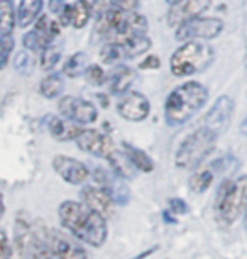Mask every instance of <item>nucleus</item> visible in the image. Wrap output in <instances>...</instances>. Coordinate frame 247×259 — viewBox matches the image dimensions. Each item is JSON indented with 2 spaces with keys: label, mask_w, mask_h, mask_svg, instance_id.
<instances>
[{
  "label": "nucleus",
  "mask_w": 247,
  "mask_h": 259,
  "mask_svg": "<svg viewBox=\"0 0 247 259\" xmlns=\"http://www.w3.org/2000/svg\"><path fill=\"white\" fill-rule=\"evenodd\" d=\"M58 110L63 117L76 122V124H93L98 119V110L91 102H86L83 99L76 97H63L58 104Z\"/></svg>",
  "instance_id": "1a4fd4ad"
},
{
  "label": "nucleus",
  "mask_w": 247,
  "mask_h": 259,
  "mask_svg": "<svg viewBox=\"0 0 247 259\" xmlns=\"http://www.w3.org/2000/svg\"><path fill=\"white\" fill-rule=\"evenodd\" d=\"M166 2L169 4V6H173V4H176V2H180V0H166Z\"/></svg>",
  "instance_id": "79ce46f5"
},
{
  "label": "nucleus",
  "mask_w": 247,
  "mask_h": 259,
  "mask_svg": "<svg viewBox=\"0 0 247 259\" xmlns=\"http://www.w3.org/2000/svg\"><path fill=\"white\" fill-rule=\"evenodd\" d=\"M86 66H88V56L85 53H75L73 56H70L63 65V75L76 78L80 75H83Z\"/></svg>",
  "instance_id": "a878e982"
},
{
  "label": "nucleus",
  "mask_w": 247,
  "mask_h": 259,
  "mask_svg": "<svg viewBox=\"0 0 247 259\" xmlns=\"http://www.w3.org/2000/svg\"><path fill=\"white\" fill-rule=\"evenodd\" d=\"M63 87H65L63 76L60 73H51L46 78H42V81L39 83V94L44 99H56L63 92Z\"/></svg>",
  "instance_id": "393cba45"
},
{
  "label": "nucleus",
  "mask_w": 247,
  "mask_h": 259,
  "mask_svg": "<svg viewBox=\"0 0 247 259\" xmlns=\"http://www.w3.org/2000/svg\"><path fill=\"white\" fill-rule=\"evenodd\" d=\"M122 151L129 156V159L132 161V164H134V168H135V169L144 171V173H151V171L154 169L153 159L149 158V156H147L146 153H144L142 149L135 148V146H132V144L124 143V144H122Z\"/></svg>",
  "instance_id": "5701e85b"
},
{
  "label": "nucleus",
  "mask_w": 247,
  "mask_h": 259,
  "mask_svg": "<svg viewBox=\"0 0 247 259\" xmlns=\"http://www.w3.org/2000/svg\"><path fill=\"white\" fill-rule=\"evenodd\" d=\"M27 259H53L50 234L46 231L32 232L31 242H29L27 247Z\"/></svg>",
  "instance_id": "6ab92c4d"
},
{
  "label": "nucleus",
  "mask_w": 247,
  "mask_h": 259,
  "mask_svg": "<svg viewBox=\"0 0 247 259\" xmlns=\"http://www.w3.org/2000/svg\"><path fill=\"white\" fill-rule=\"evenodd\" d=\"M107 161L110 163V166H112L114 173L117 175V177L124 178V180H130L134 178L135 175V168L132 164V161L129 159V156L124 153V151H117L114 149L112 153L109 154Z\"/></svg>",
  "instance_id": "4be33fe9"
},
{
  "label": "nucleus",
  "mask_w": 247,
  "mask_h": 259,
  "mask_svg": "<svg viewBox=\"0 0 247 259\" xmlns=\"http://www.w3.org/2000/svg\"><path fill=\"white\" fill-rule=\"evenodd\" d=\"M14 66H16V70H17L19 73H22V75H27V73L32 70L34 61H32V58H31V55H29L27 51H21V53H19V55L16 56Z\"/></svg>",
  "instance_id": "473e14b6"
},
{
  "label": "nucleus",
  "mask_w": 247,
  "mask_h": 259,
  "mask_svg": "<svg viewBox=\"0 0 247 259\" xmlns=\"http://www.w3.org/2000/svg\"><path fill=\"white\" fill-rule=\"evenodd\" d=\"M219 134L210 127H200L180 144L174 156V164L180 169H196L214 151Z\"/></svg>",
  "instance_id": "7ed1b4c3"
},
{
  "label": "nucleus",
  "mask_w": 247,
  "mask_h": 259,
  "mask_svg": "<svg viewBox=\"0 0 247 259\" xmlns=\"http://www.w3.org/2000/svg\"><path fill=\"white\" fill-rule=\"evenodd\" d=\"M32 231L27 222L17 219L16 227H14V242L12 246L7 249L6 259H27V247L31 242Z\"/></svg>",
  "instance_id": "dca6fc26"
},
{
  "label": "nucleus",
  "mask_w": 247,
  "mask_h": 259,
  "mask_svg": "<svg viewBox=\"0 0 247 259\" xmlns=\"http://www.w3.org/2000/svg\"><path fill=\"white\" fill-rule=\"evenodd\" d=\"M117 112L125 120L140 122V120L147 119L149 112H151V104H149L146 95L129 89V90H125L124 94L119 95Z\"/></svg>",
  "instance_id": "0eeeda50"
},
{
  "label": "nucleus",
  "mask_w": 247,
  "mask_h": 259,
  "mask_svg": "<svg viewBox=\"0 0 247 259\" xmlns=\"http://www.w3.org/2000/svg\"><path fill=\"white\" fill-rule=\"evenodd\" d=\"M247 208V175L225 180L217 193V213L227 226L234 224Z\"/></svg>",
  "instance_id": "39448f33"
},
{
  "label": "nucleus",
  "mask_w": 247,
  "mask_h": 259,
  "mask_svg": "<svg viewBox=\"0 0 247 259\" xmlns=\"http://www.w3.org/2000/svg\"><path fill=\"white\" fill-rule=\"evenodd\" d=\"M139 7V0H112L110 2V9L122 12H135V9Z\"/></svg>",
  "instance_id": "72a5a7b5"
},
{
  "label": "nucleus",
  "mask_w": 247,
  "mask_h": 259,
  "mask_svg": "<svg viewBox=\"0 0 247 259\" xmlns=\"http://www.w3.org/2000/svg\"><path fill=\"white\" fill-rule=\"evenodd\" d=\"M42 6L44 2L42 0H21L17 11V24L21 27H27L37 21V17L41 16Z\"/></svg>",
  "instance_id": "412c9836"
},
{
  "label": "nucleus",
  "mask_w": 247,
  "mask_h": 259,
  "mask_svg": "<svg viewBox=\"0 0 247 259\" xmlns=\"http://www.w3.org/2000/svg\"><path fill=\"white\" fill-rule=\"evenodd\" d=\"M4 213H6V203H4V197H2V193H0V221H2Z\"/></svg>",
  "instance_id": "a19ab883"
},
{
  "label": "nucleus",
  "mask_w": 247,
  "mask_h": 259,
  "mask_svg": "<svg viewBox=\"0 0 247 259\" xmlns=\"http://www.w3.org/2000/svg\"><path fill=\"white\" fill-rule=\"evenodd\" d=\"M16 9H14L12 0H0V36L12 34L16 27Z\"/></svg>",
  "instance_id": "b1692460"
},
{
  "label": "nucleus",
  "mask_w": 247,
  "mask_h": 259,
  "mask_svg": "<svg viewBox=\"0 0 247 259\" xmlns=\"http://www.w3.org/2000/svg\"><path fill=\"white\" fill-rule=\"evenodd\" d=\"M119 45L122 48L124 58H137L151 48V39L146 34H132V36L125 37L124 41H120Z\"/></svg>",
  "instance_id": "aec40b11"
},
{
  "label": "nucleus",
  "mask_w": 247,
  "mask_h": 259,
  "mask_svg": "<svg viewBox=\"0 0 247 259\" xmlns=\"http://www.w3.org/2000/svg\"><path fill=\"white\" fill-rule=\"evenodd\" d=\"M224 31V22L217 17H193L181 22L176 27L178 41H198V39H214Z\"/></svg>",
  "instance_id": "423d86ee"
},
{
  "label": "nucleus",
  "mask_w": 247,
  "mask_h": 259,
  "mask_svg": "<svg viewBox=\"0 0 247 259\" xmlns=\"http://www.w3.org/2000/svg\"><path fill=\"white\" fill-rule=\"evenodd\" d=\"M60 221L63 227L68 229L76 239L86 242L88 246L100 247L107 241V219L93 212L85 203L66 200L60 205Z\"/></svg>",
  "instance_id": "f257e3e1"
},
{
  "label": "nucleus",
  "mask_w": 247,
  "mask_h": 259,
  "mask_svg": "<svg viewBox=\"0 0 247 259\" xmlns=\"http://www.w3.org/2000/svg\"><path fill=\"white\" fill-rule=\"evenodd\" d=\"M80 195H81V203H85L93 212L100 213L102 217L109 219L114 215V200L104 188L85 187Z\"/></svg>",
  "instance_id": "4468645a"
},
{
  "label": "nucleus",
  "mask_w": 247,
  "mask_h": 259,
  "mask_svg": "<svg viewBox=\"0 0 247 259\" xmlns=\"http://www.w3.org/2000/svg\"><path fill=\"white\" fill-rule=\"evenodd\" d=\"M214 58L215 53L212 46L200 41H185V45L173 53L169 66L174 76H191L205 71Z\"/></svg>",
  "instance_id": "20e7f679"
},
{
  "label": "nucleus",
  "mask_w": 247,
  "mask_h": 259,
  "mask_svg": "<svg viewBox=\"0 0 247 259\" xmlns=\"http://www.w3.org/2000/svg\"><path fill=\"white\" fill-rule=\"evenodd\" d=\"M245 232H247V208H245Z\"/></svg>",
  "instance_id": "37998d69"
},
{
  "label": "nucleus",
  "mask_w": 247,
  "mask_h": 259,
  "mask_svg": "<svg viewBox=\"0 0 247 259\" xmlns=\"http://www.w3.org/2000/svg\"><path fill=\"white\" fill-rule=\"evenodd\" d=\"M60 16V24L61 26H70L71 24V16H73V7L71 6H65L63 11L58 14Z\"/></svg>",
  "instance_id": "c9c22d12"
},
{
  "label": "nucleus",
  "mask_w": 247,
  "mask_h": 259,
  "mask_svg": "<svg viewBox=\"0 0 247 259\" xmlns=\"http://www.w3.org/2000/svg\"><path fill=\"white\" fill-rule=\"evenodd\" d=\"M212 182H214V171L212 169L196 171L190 178V188H191V192H195V193H203L210 188Z\"/></svg>",
  "instance_id": "cd10ccee"
},
{
  "label": "nucleus",
  "mask_w": 247,
  "mask_h": 259,
  "mask_svg": "<svg viewBox=\"0 0 247 259\" xmlns=\"http://www.w3.org/2000/svg\"><path fill=\"white\" fill-rule=\"evenodd\" d=\"M7 249H9V241L6 232L0 231V259H6L7 257Z\"/></svg>",
  "instance_id": "4c0bfd02"
},
{
  "label": "nucleus",
  "mask_w": 247,
  "mask_h": 259,
  "mask_svg": "<svg viewBox=\"0 0 247 259\" xmlns=\"http://www.w3.org/2000/svg\"><path fill=\"white\" fill-rule=\"evenodd\" d=\"M134 71L130 70L129 66L125 65H117L112 71L107 75V85H109V92L114 95H120L124 94L125 90L130 89L134 81Z\"/></svg>",
  "instance_id": "a211bd4d"
},
{
  "label": "nucleus",
  "mask_w": 247,
  "mask_h": 259,
  "mask_svg": "<svg viewBox=\"0 0 247 259\" xmlns=\"http://www.w3.org/2000/svg\"><path fill=\"white\" fill-rule=\"evenodd\" d=\"M58 34H60V22L50 21L47 16H39L32 31L22 37V45L29 51H42L47 45H51Z\"/></svg>",
  "instance_id": "6e6552de"
},
{
  "label": "nucleus",
  "mask_w": 247,
  "mask_h": 259,
  "mask_svg": "<svg viewBox=\"0 0 247 259\" xmlns=\"http://www.w3.org/2000/svg\"><path fill=\"white\" fill-rule=\"evenodd\" d=\"M47 129H50L51 136L60 143H66V141H75L81 133V127L76 122L66 119V117H47Z\"/></svg>",
  "instance_id": "f3484780"
},
{
  "label": "nucleus",
  "mask_w": 247,
  "mask_h": 259,
  "mask_svg": "<svg viewBox=\"0 0 247 259\" xmlns=\"http://www.w3.org/2000/svg\"><path fill=\"white\" fill-rule=\"evenodd\" d=\"M14 46H16V41H14L12 34H7V36H0V70L7 66L9 58H11Z\"/></svg>",
  "instance_id": "7c9ffc66"
},
{
  "label": "nucleus",
  "mask_w": 247,
  "mask_h": 259,
  "mask_svg": "<svg viewBox=\"0 0 247 259\" xmlns=\"http://www.w3.org/2000/svg\"><path fill=\"white\" fill-rule=\"evenodd\" d=\"M75 141L81 151L93 154L96 158H104V159H107L109 154L115 149L112 139H110L109 136L102 134L98 131H93V129H81V133L78 134V138Z\"/></svg>",
  "instance_id": "9d476101"
},
{
  "label": "nucleus",
  "mask_w": 247,
  "mask_h": 259,
  "mask_svg": "<svg viewBox=\"0 0 247 259\" xmlns=\"http://www.w3.org/2000/svg\"><path fill=\"white\" fill-rule=\"evenodd\" d=\"M240 133L247 138V115H245L244 119H242V122H240Z\"/></svg>",
  "instance_id": "ea45409f"
},
{
  "label": "nucleus",
  "mask_w": 247,
  "mask_h": 259,
  "mask_svg": "<svg viewBox=\"0 0 247 259\" xmlns=\"http://www.w3.org/2000/svg\"><path fill=\"white\" fill-rule=\"evenodd\" d=\"M65 6H66L65 0H50V11L53 14H60Z\"/></svg>",
  "instance_id": "58836bf2"
},
{
  "label": "nucleus",
  "mask_w": 247,
  "mask_h": 259,
  "mask_svg": "<svg viewBox=\"0 0 247 259\" xmlns=\"http://www.w3.org/2000/svg\"><path fill=\"white\" fill-rule=\"evenodd\" d=\"M50 246L53 257L56 259H88L86 251L80 244L73 242L68 236L58 231L50 232Z\"/></svg>",
  "instance_id": "ddd939ff"
},
{
  "label": "nucleus",
  "mask_w": 247,
  "mask_h": 259,
  "mask_svg": "<svg viewBox=\"0 0 247 259\" xmlns=\"http://www.w3.org/2000/svg\"><path fill=\"white\" fill-rule=\"evenodd\" d=\"M61 60V50L55 45H47L41 53V68L44 71H51Z\"/></svg>",
  "instance_id": "c85d7f7f"
},
{
  "label": "nucleus",
  "mask_w": 247,
  "mask_h": 259,
  "mask_svg": "<svg viewBox=\"0 0 247 259\" xmlns=\"http://www.w3.org/2000/svg\"><path fill=\"white\" fill-rule=\"evenodd\" d=\"M100 58H102V61H104V63L112 65V63L122 60V58H124L122 48H120L119 42H105V46L100 50Z\"/></svg>",
  "instance_id": "c756f323"
},
{
  "label": "nucleus",
  "mask_w": 247,
  "mask_h": 259,
  "mask_svg": "<svg viewBox=\"0 0 247 259\" xmlns=\"http://www.w3.org/2000/svg\"><path fill=\"white\" fill-rule=\"evenodd\" d=\"M159 66H161V61H159L158 56H149L139 65L140 70H154V68H159Z\"/></svg>",
  "instance_id": "e433bc0d"
},
{
  "label": "nucleus",
  "mask_w": 247,
  "mask_h": 259,
  "mask_svg": "<svg viewBox=\"0 0 247 259\" xmlns=\"http://www.w3.org/2000/svg\"><path fill=\"white\" fill-rule=\"evenodd\" d=\"M168 205H169V213L180 215V213H186L188 212V205L180 198H171L168 202Z\"/></svg>",
  "instance_id": "f704fd0d"
},
{
  "label": "nucleus",
  "mask_w": 247,
  "mask_h": 259,
  "mask_svg": "<svg viewBox=\"0 0 247 259\" xmlns=\"http://www.w3.org/2000/svg\"><path fill=\"white\" fill-rule=\"evenodd\" d=\"M83 75L91 85H104V83L107 81V75H105V71L100 68V65H88Z\"/></svg>",
  "instance_id": "2f4dec72"
},
{
  "label": "nucleus",
  "mask_w": 247,
  "mask_h": 259,
  "mask_svg": "<svg viewBox=\"0 0 247 259\" xmlns=\"http://www.w3.org/2000/svg\"><path fill=\"white\" fill-rule=\"evenodd\" d=\"M232 112H234V102H232L230 97H227V95L219 97L205 117L207 127L215 131L217 134L224 133L225 127L229 125V122H230Z\"/></svg>",
  "instance_id": "2eb2a0df"
},
{
  "label": "nucleus",
  "mask_w": 247,
  "mask_h": 259,
  "mask_svg": "<svg viewBox=\"0 0 247 259\" xmlns=\"http://www.w3.org/2000/svg\"><path fill=\"white\" fill-rule=\"evenodd\" d=\"M73 16H71V26L76 29H81L86 26L91 16V6L88 0H76L73 4Z\"/></svg>",
  "instance_id": "bb28decb"
},
{
  "label": "nucleus",
  "mask_w": 247,
  "mask_h": 259,
  "mask_svg": "<svg viewBox=\"0 0 247 259\" xmlns=\"http://www.w3.org/2000/svg\"><path fill=\"white\" fill-rule=\"evenodd\" d=\"M208 102V89L200 81H186L168 95L164 115L168 124L181 125L198 114Z\"/></svg>",
  "instance_id": "f03ea898"
},
{
  "label": "nucleus",
  "mask_w": 247,
  "mask_h": 259,
  "mask_svg": "<svg viewBox=\"0 0 247 259\" xmlns=\"http://www.w3.org/2000/svg\"><path fill=\"white\" fill-rule=\"evenodd\" d=\"M53 168L60 177L70 185H81L86 182L90 171L86 168V164H83L81 161L70 158L65 154H58L53 159Z\"/></svg>",
  "instance_id": "f8f14e48"
},
{
  "label": "nucleus",
  "mask_w": 247,
  "mask_h": 259,
  "mask_svg": "<svg viewBox=\"0 0 247 259\" xmlns=\"http://www.w3.org/2000/svg\"><path fill=\"white\" fill-rule=\"evenodd\" d=\"M212 6V0H180L173 4L168 11V24L171 27H178L181 22L190 21L193 17L202 16Z\"/></svg>",
  "instance_id": "9b49d317"
}]
</instances>
